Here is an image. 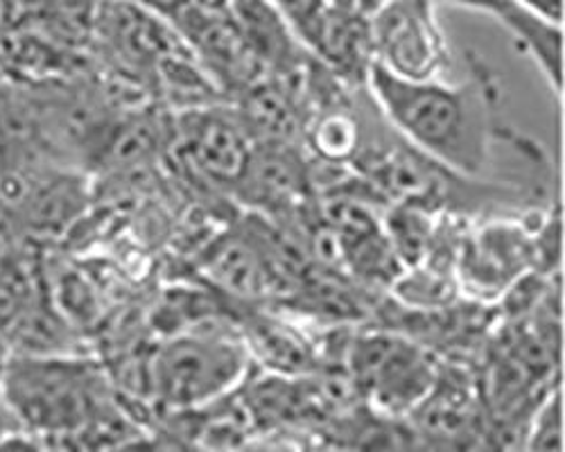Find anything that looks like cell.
Here are the masks:
<instances>
[{
    "mask_svg": "<svg viewBox=\"0 0 565 452\" xmlns=\"http://www.w3.org/2000/svg\"><path fill=\"white\" fill-rule=\"evenodd\" d=\"M231 193L252 213L271 219H295L310 211L315 195L310 165L299 146H252Z\"/></svg>",
    "mask_w": 565,
    "mask_h": 452,
    "instance_id": "obj_8",
    "label": "cell"
},
{
    "mask_svg": "<svg viewBox=\"0 0 565 452\" xmlns=\"http://www.w3.org/2000/svg\"><path fill=\"white\" fill-rule=\"evenodd\" d=\"M252 355L238 326L217 320L168 335L150 359V387L168 412L200 410L233 394L247 378Z\"/></svg>",
    "mask_w": 565,
    "mask_h": 452,
    "instance_id": "obj_3",
    "label": "cell"
},
{
    "mask_svg": "<svg viewBox=\"0 0 565 452\" xmlns=\"http://www.w3.org/2000/svg\"><path fill=\"white\" fill-rule=\"evenodd\" d=\"M228 14L269 75L303 53L295 30L271 0H228Z\"/></svg>",
    "mask_w": 565,
    "mask_h": 452,
    "instance_id": "obj_13",
    "label": "cell"
},
{
    "mask_svg": "<svg viewBox=\"0 0 565 452\" xmlns=\"http://www.w3.org/2000/svg\"><path fill=\"white\" fill-rule=\"evenodd\" d=\"M518 3L550 21L563 23V0H518Z\"/></svg>",
    "mask_w": 565,
    "mask_h": 452,
    "instance_id": "obj_19",
    "label": "cell"
},
{
    "mask_svg": "<svg viewBox=\"0 0 565 452\" xmlns=\"http://www.w3.org/2000/svg\"><path fill=\"white\" fill-rule=\"evenodd\" d=\"M366 90L409 146L459 176L487 179L495 148L518 139L502 118V88L476 55L461 82H409L373 64Z\"/></svg>",
    "mask_w": 565,
    "mask_h": 452,
    "instance_id": "obj_1",
    "label": "cell"
},
{
    "mask_svg": "<svg viewBox=\"0 0 565 452\" xmlns=\"http://www.w3.org/2000/svg\"><path fill=\"white\" fill-rule=\"evenodd\" d=\"M523 448L527 450H563V394L561 383L554 385L532 412Z\"/></svg>",
    "mask_w": 565,
    "mask_h": 452,
    "instance_id": "obj_15",
    "label": "cell"
},
{
    "mask_svg": "<svg viewBox=\"0 0 565 452\" xmlns=\"http://www.w3.org/2000/svg\"><path fill=\"white\" fill-rule=\"evenodd\" d=\"M174 136L181 157L195 174L228 191L252 152V141L238 114L220 105L185 109L177 120Z\"/></svg>",
    "mask_w": 565,
    "mask_h": 452,
    "instance_id": "obj_9",
    "label": "cell"
},
{
    "mask_svg": "<svg viewBox=\"0 0 565 452\" xmlns=\"http://www.w3.org/2000/svg\"><path fill=\"white\" fill-rule=\"evenodd\" d=\"M297 39L303 49L340 82L351 88H364L373 66L369 19L326 6Z\"/></svg>",
    "mask_w": 565,
    "mask_h": 452,
    "instance_id": "obj_10",
    "label": "cell"
},
{
    "mask_svg": "<svg viewBox=\"0 0 565 452\" xmlns=\"http://www.w3.org/2000/svg\"><path fill=\"white\" fill-rule=\"evenodd\" d=\"M405 419L416 445H484V407L478 380L461 362H441L435 385Z\"/></svg>",
    "mask_w": 565,
    "mask_h": 452,
    "instance_id": "obj_7",
    "label": "cell"
},
{
    "mask_svg": "<svg viewBox=\"0 0 565 452\" xmlns=\"http://www.w3.org/2000/svg\"><path fill=\"white\" fill-rule=\"evenodd\" d=\"M498 23L511 34L515 49L527 55L545 77L552 94H563V23L550 21L518 0L504 10Z\"/></svg>",
    "mask_w": 565,
    "mask_h": 452,
    "instance_id": "obj_14",
    "label": "cell"
},
{
    "mask_svg": "<svg viewBox=\"0 0 565 452\" xmlns=\"http://www.w3.org/2000/svg\"><path fill=\"white\" fill-rule=\"evenodd\" d=\"M271 3L278 8L282 17H286L295 34H299L308 23H312L323 12L328 0H271Z\"/></svg>",
    "mask_w": 565,
    "mask_h": 452,
    "instance_id": "obj_16",
    "label": "cell"
},
{
    "mask_svg": "<svg viewBox=\"0 0 565 452\" xmlns=\"http://www.w3.org/2000/svg\"><path fill=\"white\" fill-rule=\"evenodd\" d=\"M344 362L355 391L375 412L396 419L426 398L441 365L430 348L390 326L353 337Z\"/></svg>",
    "mask_w": 565,
    "mask_h": 452,
    "instance_id": "obj_5",
    "label": "cell"
},
{
    "mask_svg": "<svg viewBox=\"0 0 565 452\" xmlns=\"http://www.w3.org/2000/svg\"><path fill=\"white\" fill-rule=\"evenodd\" d=\"M206 269L220 292L233 297L258 299L278 292L274 269L249 229L213 245Z\"/></svg>",
    "mask_w": 565,
    "mask_h": 452,
    "instance_id": "obj_11",
    "label": "cell"
},
{
    "mask_svg": "<svg viewBox=\"0 0 565 452\" xmlns=\"http://www.w3.org/2000/svg\"><path fill=\"white\" fill-rule=\"evenodd\" d=\"M550 213L541 211L530 224L521 215H484L480 224H466L457 258L455 279L459 292L476 303L495 305L500 297L530 271L550 275L543 262L541 234Z\"/></svg>",
    "mask_w": 565,
    "mask_h": 452,
    "instance_id": "obj_4",
    "label": "cell"
},
{
    "mask_svg": "<svg viewBox=\"0 0 565 452\" xmlns=\"http://www.w3.org/2000/svg\"><path fill=\"white\" fill-rule=\"evenodd\" d=\"M437 3H448V6L463 8V10L482 12V14H489L498 21L504 14V10L513 3V0H437Z\"/></svg>",
    "mask_w": 565,
    "mask_h": 452,
    "instance_id": "obj_17",
    "label": "cell"
},
{
    "mask_svg": "<svg viewBox=\"0 0 565 452\" xmlns=\"http://www.w3.org/2000/svg\"><path fill=\"white\" fill-rule=\"evenodd\" d=\"M252 359L276 376H303L317 365L312 340L297 326L269 314H247L238 326Z\"/></svg>",
    "mask_w": 565,
    "mask_h": 452,
    "instance_id": "obj_12",
    "label": "cell"
},
{
    "mask_svg": "<svg viewBox=\"0 0 565 452\" xmlns=\"http://www.w3.org/2000/svg\"><path fill=\"white\" fill-rule=\"evenodd\" d=\"M390 0H328V6L362 17V19H371L375 12H379L383 6H387Z\"/></svg>",
    "mask_w": 565,
    "mask_h": 452,
    "instance_id": "obj_18",
    "label": "cell"
},
{
    "mask_svg": "<svg viewBox=\"0 0 565 452\" xmlns=\"http://www.w3.org/2000/svg\"><path fill=\"white\" fill-rule=\"evenodd\" d=\"M373 64L394 77L437 79L450 66V49L437 0H390L369 19Z\"/></svg>",
    "mask_w": 565,
    "mask_h": 452,
    "instance_id": "obj_6",
    "label": "cell"
},
{
    "mask_svg": "<svg viewBox=\"0 0 565 452\" xmlns=\"http://www.w3.org/2000/svg\"><path fill=\"white\" fill-rule=\"evenodd\" d=\"M0 396L28 437H120L129 426L107 394L103 374L84 359L55 353H19L3 359Z\"/></svg>",
    "mask_w": 565,
    "mask_h": 452,
    "instance_id": "obj_2",
    "label": "cell"
}]
</instances>
